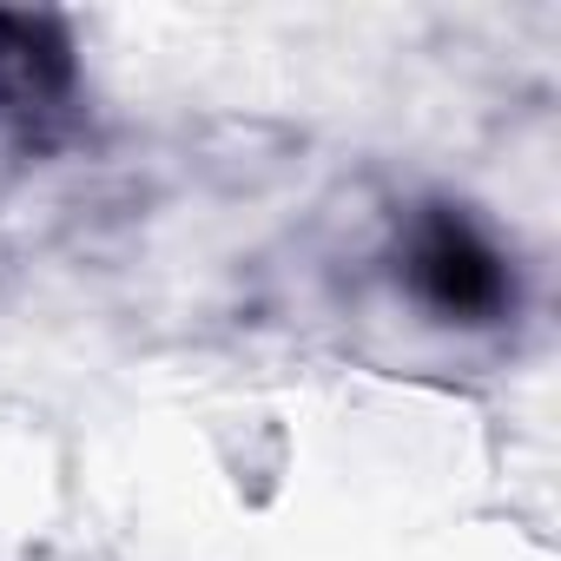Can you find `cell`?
<instances>
[{
    "label": "cell",
    "instance_id": "cell-1",
    "mask_svg": "<svg viewBox=\"0 0 561 561\" xmlns=\"http://www.w3.org/2000/svg\"><path fill=\"white\" fill-rule=\"evenodd\" d=\"M403 271H410L416 298H423L436 318H456V324H489V318H502V305L515 298L502 251H495L462 211H430V218L410 231Z\"/></svg>",
    "mask_w": 561,
    "mask_h": 561
}]
</instances>
